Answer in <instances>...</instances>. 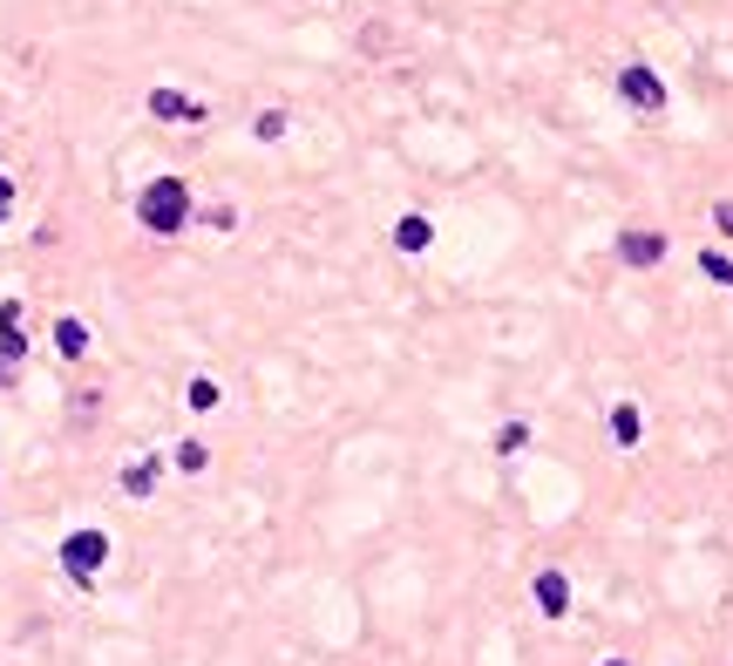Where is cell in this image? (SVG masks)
<instances>
[{
    "label": "cell",
    "instance_id": "obj_6",
    "mask_svg": "<svg viewBox=\"0 0 733 666\" xmlns=\"http://www.w3.org/2000/svg\"><path fill=\"white\" fill-rule=\"evenodd\" d=\"M537 605H544V619H564V612H570V585H564V571H544V578H537Z\"/></svg>",
    "mask_w": 733,
    "mask_h": 666
},
{
    "label": "cell",
    "instance_id": "obj_16",
    "mask_svg": "<svg viewBox=\"0 0 733 666\" xmlns=\"http://www.w3.org/2000/svg\"><path fill=\"white\" fill-rule=\"evenodd\" d=\"M713 225H720L726 239H733V205H713Z\"/></svg>",
    "mask_w": 733,
    "mask_h": 666
},
{
    "label": "cell",
    "instance_id": "obj_3",
    "mask_svg": "<svg viewBox=\"0 0 733 666\" xmlns=\"http://www.w3.org/2000/svg\"><path fill=\"white\" fill-rule=\"evenodd\" d=\"M619 96H625L632 109H645V116L666 109V83H659L652 68H625V75H619Z\"/></svg>",
    "mask_w": 733,
    "mask_h": 666
},
{
    "label": "cell",
    "instance_id": "obj_12",
    "mask_svg": "<svg viewBox=\"0 0 733 666\" xmlns=\"http://www.w3.org/2000/svg\"><path fill=\"white\" fill-rule=\"evenodd\" d=\"M190 408H197V415H204V408H218V381H204V374H197V381H190Z\"/></svg>",
    "mask_w": 733,
    "mask_h": 666
},
{
    "label": "cell",
    "instance_id": "obj_13",
    "mask_svg": "<svg viewBox=\"0 0 733 666\" xmlns=\"http://www.w3.org/2000/svg\"><path fill=\"white\" fill-rule=\"evenodd\" d=\"M252 130H259L265 143H272V137H285V109H265V116H259V123H252Z\"/></svg>",
    "mask_w": 733,
    "mask_h": 666
},
{
    "label": "cell",
    "instance_id": "obj_15",
    "mask_svg": "<svg viewBox=\"0 0 733 666\" xmlns=\"http://www.w3.org/2000/svg\"><path fill=\"white\" fill-rule=\"evenodd\" d=\"M177 469H190V477H197V469H204V443H184V449H177Z\"/></svg>",
    "mask_w": 733,
    "mask_h": 666
},
{
    "label": "cell",
    "instance_id": "obj_10",
    "mask_svg": "<svg viewBox=\"0 0 733 666\" xmlns=\"http://www.w3.org/2000/svg\"><path fill=\"white\" fill-rule=\"evenodd\" d=\"M611 436H619V449L638 443V408H611Z\"/></svg>",
    "mask_w": 733,
    "mask_h": 666
},
{
    "label": "cell",
    "instance_id": "obj_8",
    "mask_svg": "<svg viewBox=\"0 0 733 666\" xmlns=\"http://www.w3.org/2000/svg\"><path fill=\"white\" fill-rule=\"evenodd\" d=\"M55 347L68 361H81V354H89V327H81V320H55Z\"/></svg>",
    "mask_w": 733,
    "mask_h": 666
},
{
    "label": "cell",
    "instance_id": "obj_11",
    "mask_svg": "<svg viewBox=\"0 0 733 666\" xmlns=\"http://www.w3.org/2000/svg\"><path fill=\"white\" fill-rule=\"evenodd\" d=\"M700 272H707V280H713V286H733V265H726L720 252H700Z\"/></svg>",
    "mask_w": 733,
    "mask_h": 666
},
{
    "label": "cell",
    "instance_id": "obj_17",
    "mask_svg": "<svg viewBox=\"0 0 733 666\" xmlns=\"http://www.w3.org/2000/svg\"><path fill=\"white\" fill-rule=\"evenodd\" d=\"M14 198V184H8V171H0V205H8Z\"/></svg>",
    "mask_w": 733,
    "mask_h": 666
},
{
    "label": "cell",
    "instance_id": "obj_14",
    "mask_svg": "<svg viewBox=\"0 0 733 666\" xmlns=\"http://www.w3.org/2000/svg\"><path fill=\"white\" fill-rule=\"evenodd\" d=\"M523 443H529V428H523V422H510V428H503V436H496V449H503V456H516Z\"/></svg>",
    "mask_w": 733,
    "mask_h": 666
},
{
    "label": "cell",
    "instance_id": "obj_7",
    "mask_svg": "<svg viewBox=\"0 0 733 666\" xmlns=\"http://www.w3.org/2000/svg\"><path fill=\"white\" fill-rule=\"evenodd\" d=\"M428 239H435V225H428L422 211H407V218L394 225V245H401V252H428Z\"/></svg>",
    "mask_w": 733,
    "mask_h": 666
},
{
    "label": "cell",
    "instance_id": "obj_4",
    "mask_svg": "<svg viewBox=\"0 0 733 666\" xmlns=\"http://www.w3.org/2000/svg\"><path fill=\"white\" fill-rule=\"evenodd\" d=\"M150 116H163V123H204V109L177 89H150Z\"/></svg>",
    "mask_w": 733,
    "mask_h": 666
},
{
    "label": "cell",
    "instance_id": "obj_2",
    "mask_svg": "<svg viewBox=\"0 0 733 666\" xmlns=\"http://www.w3.org/2000/svg\"><path fill=\"white\" fill-rule=\"evenodd\" d=\"M102 558H109V537H102V531H75V537L62 544V565H68V578H81V585L102 571Z\"/></svg>",
    "mask_w": 733,
    "mask_h": 666
},
{
    "label": "cell",
    "instance_id": "obj_5",
    "mask_svg": "<svg viewBox=\"0 0 733 666\" xmlns=\"http://www.w3.org/2000/svg\"><path fill=\"white\" fill-rule=\"evenodd\" d=\"M619 259H625V265H659V259H666V239H659V231H625Z\"/></svg>",
    "mask_w": 733,
    "mask_h": 666
},
{
    "label": "cell",
    "instance_id": "obj_9",
    "mask_svg": "<svg viewBox=\"0 0 733 666\" xmlns=\"http://www.w3.org/2000/svg\"><path fill=\"white\" fill-rule=\"evenodd\" d=\"M122 490H130V496H156V462H130V469H122Z\"/></svg>",
    "mask_w": 733,
    "mask_h": 666
},
{
    "label": "cell",
    "instance_id": "obj_1",
    "mask_svg": "<svg viewBox=\"0 0 733 666\" xmlns=\"http://www.w3.org/2000/svg\"><path fill=\"white\" fill-rule=\"evenodd\" d=\"M136 218H143V225L156 231V239H171V231H184V225H190V190H184L177 177H156V184L143 190Z\"/></svg>",
    "mask_w": 733,
    "mask_h": 666
}]
</instances>
